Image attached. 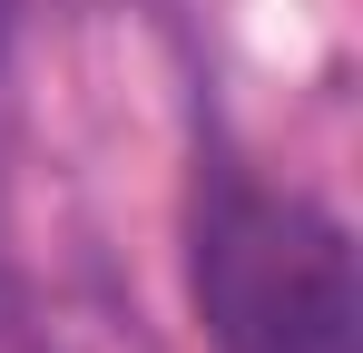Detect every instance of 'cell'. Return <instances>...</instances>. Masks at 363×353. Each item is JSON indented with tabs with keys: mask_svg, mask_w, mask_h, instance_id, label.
Masks as SVG:
<instances>
[{
	"mask_svg": "<svg viewBox=\"0 0 363 353\" xmlns=\"http://www.w3.org/2000/svg\"><path fill=\"white\" fill-rule=\"evenodd\" d=\"M196 304L226 353H354V245L295 196L226 186L196 226Z\"/></svg>",
	"mask_w": 363,
	"mask_h": 353,
	"instance_id": "obj_1",
	"label": "cell"
}]
</instances>
